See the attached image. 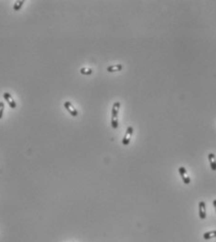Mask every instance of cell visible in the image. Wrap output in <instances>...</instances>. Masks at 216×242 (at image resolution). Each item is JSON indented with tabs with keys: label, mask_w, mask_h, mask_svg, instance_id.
I'll use <instances>...</instances> for the list:
<instances>
[{
	"label": "cell",
	"mask_w": 216,
	"mask_h": 242,
	"mask_svg": "<svg viewBox=\"0 0 216 242\" xmlns=\"http://www.w3.org/2000/svg\"><path fill=\"white\" fill-rule=\"evenodd\" d=\"M121 108V102H116L113 104L112 108V119H111V126L113 129H116L118 126V120H117V115H118V111Z\"/></svg>",
	"instance_id": "cell-1"
},
{
	"label": "cell",
	"mask_w": 216,
	"mask_h": 242,
	"mask_svg": "<svg viewBox=\"0 0 216 242\" xmlns=\"http://www.w3.org/2000/svg\"><path fill=\"white\" fill-rule=\"evenodd\" d=\"M133 127H128L126 132H125V135L122 139V144L124 146H128L130 144V141H131V138H132V135H133Z\"/></svg>",
	"instance_id": "cell-2"
},
{
	"label": "cell",
	"mask_w": 216,
	"mask_h": 242,
	"mask_svg": "<svg viewBox=\"0 0 216 242\" xmlns=\"http://www.w3.org/2000/svg\"><path fill=\"white\" fill-rule=\"evenodd\" d=\"M64 107H65L66 110L70 114V115H73V116H77V115H78L77 110L74 108V106L71 104L70 102H64Z\"/></svg>",
	"instance_id": "cell-3"
},
{
	"label": "cell",
	"mask_w": 216,
	"mask_h": 242,
	"mask_svg": "<svg viewBox=\"0 0 216 242\" xmlns=\"http://www.w3.org/2000/svg\"><path fill=\"white\" fill-rule=\"evenodd\" d=\"M3 97H4L5 101H7V102L9 103V105H10L11 108H12V109H15V108H16V102H14V100L12 99V97H11V95L10 93L5 92V93L3 94Z\"/></svg>",
	"instance_id": "cell-4"
},
{
	"label": "cell",
	"mask_w": 216,
	"mask_h": 242,
	"mask_svg": "<svg viewBox=\"0 0 216 242\" xmlns=\"http://www.w3.org/2000/svg\"><path fill=\"white\" fill-rule=\"evenodd\" d=\"M199 207V217L201 220H205L206 217H207V214H206V204L205 202L201 201L198 205Z\"/></svg>",
	"instance_id": "cell-5"
},
{
	"label": "cell",
	"mask_w": 216,
	"mask_h": 242,
	"mask_svg": "<svg viewBox=\"0 0 216 242\" xmlns=\"http://www.w3.org/2000/svg\"><path fill=\"white\" fill-rule=\"evenodd\" d=\"M208 158H209V161H210L211 170L212 171H216V159H215V155L213 153H209Z\"/></svg>",
	"instance_id": "cell-6"
},
{
	"label": "cell",
	"mask_w": 216,
	"mask_h": 242,
	"mask_svg": "<svg viewBox=\"0 0 216 242\" xmlns=\"http://www.w3.org/2000/svg\"><path fill=\"white\" fill-rule=\"evenodd\" d=\"M122 69V65L117 64V65H113V66H109L106 70L108 72H115V71H121Z\"/></svg>",
	"instance_id": "cell-7"
},
{
	"label": "cell",
	"mask_w": 216,
	"mask_h": 242,
	"mask_svg": "<svg viewBox=\"0 0 216 242\" xmlns=\"http://www.w3.org/2000/svg\"><path fill=\"white\" fill-rule=\"evenodd\" d=\"M213 237H216V230L210 231V232H206V233L203 235V238L206 239V240L210 239V238H213Z\"/></svg>",
	"instance_id": "cell-8"
},
{
	"label": "cell",
	"mask_w": 216,
	"mask_h": 242,
	"mask_svg": "<svg viewBox=\"0 0 216 242\" xmlns=\"http://www.w3.org/2000/svg\"><path fill=\"white\" fill-rule=\"evenodd\" d=\"M80 73L83 75H90L92 73V69L88 68H82L80 69Z\"/></svg>",
	"instance_id": "cell-9"
},
{
	"label": "cell",
	"mask_w": 216,
	"mask_h": 242,
	"mask_svg": "<svg viewBox=\"0 0 216 242\" xmlns=\"http://www.w3.org/2000/svg\"><path fill=\"white\" fill-rule=\"evenodd\" d=\"M25 3V1H16L15 3H14V6H13V10H21V8H22V6H23V4Z\"/></svg>",
	"instance_id": "cell-10"
},
{
	"label": "cell",
	"mask_w": 216,
	"mask_h": 242,
	"mask_svg": "<svg viewBox=\"0 0 216 242\" xmlns=\"http://www.w3.org/2000/svg\"><path fill=\"white\" fill-rule=\"evenodd\" d=\"M180 176H181V178H182V180H183V183H184V184H186V185L190 184V182H191V179H190V177H189L188 176H186V175H180Z\"/></svg>",
	"instance_id": "cell-11"
},
{
	"label": "cell",
	"mask_w": 216,
	"mask_h": 242,
	"mask_svg": "<svg viewBox=\"0 0 216 242\" xmlns=\"http://www.w3.org/2000/svg\"><path fill=\"white\" fill-rule=\"evenodd\" d=\"M4 109H5V105H4V102H0V119H1V118H2V116H3Z\"/></svg>",
	"instance_id": "cell-12"
},
{
	"label": "cell",
	"mask_w": 216,
	"mask_h": 242,
	"mask_svg": "<svg viewBox=\"0 0 216 242\" xmlns=\"http://www.w3.org/2000/svg\"><path fill=\"white\" fill-rule=\"evenodd\" d=\"M179 172H180V175H187V171H186V169L183 166H180L179 168Z\"/></svg>",
	"instance_id": "cell-13"
},
{
	"label": "cell",
	"mask_w": 216,
	"mask_h": 242,
	"mask_svg": "<svg viewBox=\"0 0 216 242\" xmlns=\"http://www.w3.org/2000/svg\"><path fill=\"white\" fill-rule=\"evenodd\" d=\"M212 204H213L214 207H216V199H214V200H213V203H212Z\"/></svg>",
	"instance_id": "cell-14"
},
{
	"label": "cell",
	"mask_w": 216,
	"mask_h": 242,
	"mask_svg": "<svg viewBox=\"0 0 216 242\" xmlns=\"http://www.w3.org/2000/svg\"><path fill=\"white\" fill-rule=\"evenodd\" d=\"M215 210H216V207H215Z\"/></svg>",
	"instance_id": "cell-15"
}]
</instances>
